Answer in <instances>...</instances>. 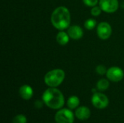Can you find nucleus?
<instances>
[{
  "instance_id": "obj_1",
  "label": "nucleus",
  "mask_w": 124,
  "mask_h": 123,
  "mask_svg": "<svg viewBox=\"0 0 124 123\" xmlns=\"http://www.w3.org/2000/svg\"><path fill=\"white\" fill-rule=\"evenodd\" d=\"M71 18L68 8L63 6L57 7L52 13L51 23L57 30H63L70 27Z\"/></svg>"
},
{
  "instance_id": "obj_2",
  "label": "nucleus",
  "mask_w": 124,
  "mask_h": 123,
  "mask_svg": "<svg viewBox=\"0 0 124 123\" xmlns=\"http://www.w3.org/2000/svg\"><path fill=\"white\" fill-rule=\"evenodd\" d=\"M42 101L49 108L60 109L65 104V98L62 93L56 88L49 87L42 95Z\"/></svg>"
},
{
  "instance_id": "obj_3",
  "label": "nucleus",
  "mask_w": 124,
  "mask_h": 123,
  "mask_svg": "<svg viewBox=\"0 0 124 123\" xmlns=\"http://www.w3.org/2000/svg\"><path fill=\"white\" fill-rule=\"evenodd\" d=\"M65 73L62 69H54L49 71L44 75V83L46 86L51 88L59 86L64 80Z\"/></svg>"
},
{
  "instance_id": "obj_4",
  "label": "nucleus",
  "mask_w": 124,
  "mask_h": 123,
  "mask_svg": "<svg viewBox=\"0 0 124 123\" xmlns=\"http://www.w3.org/2000/svg\"><path fill=\"white\" fill-rule=\"evenodd\" d=\"M57 123H73L74 115L70 109H60L55 115Z\"/></svg>"
},
{
  "instance_id": "obj_5",
  "label": "nucleus",
  "mask_w": 124,
  "mask_h": 123,
  "mask_svg": "<svg viewBox=\"0 0 124 123\" xmlns=\"http://www.w3.org/2000/svg\"><path fill=\"white\" fill-rule=\"evenodd\" d=\"M92 103L94 107L100 109H102L108 106L109 99L106 95L102 93L96 92L93 94L92 97Z\"/></svg>"
},
{
  "instance_id": "obj_6",
  "label": "nucleus",
  "mask_w": 124,
  "mask_h": 123,
  "mask_svg": "<svg viewBox=\"0 0 124 123\" xmlns=\"http://www.w3.org/2000/svg\"><path fill=\"white\" fill-rule=\"evenodd\" d=\"M97 34L102 40L108 39L112 34V27L107 22H101L97 28Z\"/></svg>"
},
{
  "instance_id": "obj_7",
  "label": "nucleus",
  "mask_w": 124,
  "mask_h": 123,
  "mask_svg": "<svg viewBox=\"0 0 124 123\" xmlns=\"http://www.w3.org/2000/svg\"><path fill=\"white\" fill-rule=\"evenodd\" d=\"M99 6L106 13H113L117 11L119 7L118 0H100Z\"/></svg>"
},
{
  "instance_id": "obj_8",
  "label": "nucleus",
  "mask_w": 124,
  "mask_h": 123,
  "mask_svg": "<svg viewBox=\"0 0 124 123\" xmlns=\"http://www.w3.org/2000/svg\"><path fill=\"white\" fill-rule=\"evenodd\" d=\"M107 78L112 82H119L122 80L124 77L123 70L118 67H112L107 70Z\"/></svg>"
},
{
  "instance_id": "obj_9",
  "label": "nucleus",
  "mask_w": 124,
  "mask_h": 123,
  "mask_svg": "<svg viewBox=\"0 0 124 123\" xmlns=\"http://www.w3.org/2000/svg\"><path fill=\"white\" fill-rule=\"evenodd\" d=\"M70 38L73 40H78L84 36V31L82 28L78 25H71L68 28L67 31Z\"/></svg>"
},
{
  "instance_id": "obj_10",
  "label": "nucleus",
  "mask_w": 124,
  "mask_h": 123,
  "mask_svg": "<svg viewBox=\"0 0 124 123\" xmlns=\"http://www.w3.org/2000/svg\"><path fill=\"white\" fill-rule=\"evenodd\" d=\"M75 115L80 120H86L89 118L91 115V111L88 107L81 106L76 109Z\"/></svg>"
},
{
  "instance_id": "obj_11",
  "label": "nucleus",
  "mask_w": 124,
  "mask_h": 123,
  "mask_svg": "<svg viewBox=\"0 0 124 123\" xmlns=\"http://www.w3.org/2000/svg\"><path fill=\"white\" fill-rule=\"evenodd\" d=\"M19 94L22 99L25 100H29L33 95V91L30 86L23 85L19 89Z\"/></svg>"
},
{
  "instance_id": "obj_12",
  "label": "nucleus",
  "mask_w": 124,
  "mask_h": 123,
  "mask_svg": "<svg viewBox=\"0 0 124 123\" xmlns=\"http://www.w3.org/2000/svg\"><path fill=\"white\" fill-rule=\"evenodd\" d=\"M69 39H70V36H68V33H66L63 30H60L57 34V36H56L57 42L61 46L66 45L69 42Z\"/></svg>"
},
{
  "instance_id": "obj_13",
  "label": "nucleus",
  "mask_w": 124,
  "mask_h": 123,
  "mask_svg": "<svg viewBox=\"0 0 124 123\" xmlns=\"http://www.w3.org/2000/svg\"><path fill=\"white\" fill-rule=\"evenodd\" d=\"M80 104V99L76 96H71L68 98L67 101V105L70 109H74L77 108Z\"/></svg>"
},
{
  "instance_id": "obj_14",
  "label": "nucleus",
  "mask_w": 124,
  "mask_h": 123,
  "mask_svg": "<svg viewBox=\"0 0 124 123\" xmlns=\"http://www.w3.org/2000/svg\"><path fill=\"white\" fill-rule=\"evenodd\" d=\"M110 86V83L108 80L102 78L100 79L97 83V89L100 91H106Z\"/></svg>"
},
{
  "instance_id": "obj_15",
  "label": "nucleus",
  "mask_w": 124,
  "mask_h": 123,
  "mask_svg": "<svg viewBox=\"0 0 124 123\" xmlns=\"http://www.w3.org/2000/svg\"><path fill=\"white\" fill-rule=\"evenodd\" d=\"M96 25H97V21L93 18L88 19L84 22L85 28L89 30H92V29H94L96 27Z\"/></svg>"
},
{
  "instance_id": "obj_16",
  "label": "nucleus",
  "mask_w": 124,
  "mask_h": 123,
  "mask_svg": "<svg viewBox=\"0 0 124 123\" xmlns=\"http://www.w3.org/2000/svg\"><path fill=\"white\" fill-rule=\"evenodd\" d=\"M27 123V119L25 115H16L13 120L12 123Z\"/></svg>"
},
{
  "instance_id": "obj_17",
  "label": "nucleus",
  "mask_w": 124,
  "mask_h": 123,
  "mask_svg": "<svg viewBox=\"0 0 124 123\" xmlns=\"http://www.w3.org/2000/svg\"><path fill=\"white\" fill-rule=\"evenodd\" d=\"M102 11V10L100 6H94L91 9V14H92V15H93L94 17H97L101 14Z\"/></svg>"
},
{
  "instance_id": "obj_18",
  "label": "nucleus",
  "mask_w": 124,
  "mask_h": 123,
  "mask_svg": "<svg viewBox=\"0 0 124 123\" xmlns=\"http://www.w3.org/2000/svg\"><path fill=\"white\" fill-rule=\"evenodd\" d=\"M107 70H108L106 69V67L104 65H99L96 67V72H97V73L99 74V75H103L106 74Z\"/></svg>"
},
{
  "instance_id": "obj_19",
  "label": "nucleus",
  "mask_w": 124,
  "mask_h": 123,
  "mask_svg": "<svg viewBox=\"0 0 124 123\" xmlns=\"http://www.w3.org/2000/svg\"><path fill=\"white\" fill-rule=\"evenodd\" d=\"M83 2L87 7H93L94 6H97L99 2V0H83Z\"/></svg>"
},
{
  "instance_id": "obj_20",
  "label": "nucleus",
  "mask_w": 124,
  "mask_h": 123,
  "mask_svg": "<svg viewBox=\"0 0 124 123\" xmlns=\"http://www.w3.org/2000/svg\"><path fill=\"white\" fill-rule=\"evenodd\" d=\"M44 102V101H43ZM43 102L39 101V100H37L36 102H35V107L38 109H40L43 107Z\"/></svg>"
}]
</instances>
